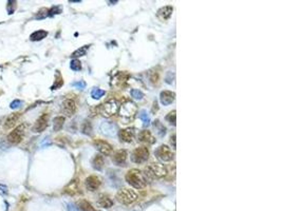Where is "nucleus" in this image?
Listing matches in <instances>:
<instances>
[{"label":"nucleus","mask_w":282,"mask_h":211,"mask_svg":"<svg viewBox=\"0 0 282 211\" xmlns=\"http://www.w3.org/2000/svg\"><path fill=\"white\" fill-rule=\"evenodd\" d=\"M48 123H49V114L44 113L41 116L38 117V119L36 120V123L34 124L33 126V132L35 133H40L44 130V129L48 127Z\"/></svg>","instance_id":"9"},{"label":"nucleus","mask_w":282,"mask_h":211,"mask_svg":"<svg viewBox=\"0 0 282 211\" xmlns=\"http://www.w3.org/2000/svg\"><path fill=\"white\" fill-rule=\"evenodd\" d=\"M126 181L135 189H143L148 184V177L138 169H132L128 171L126 174Z\"/></svg>","instance_id":"1"},{"label":"nucleus","mask_w":282,"mask_h":211,"mask_svg":"<svg viewBox=\"0 0 282 211\" xmlns=\"http://www.w3.org/2000/svg\"><path fill=\"white\" fill-rule=\"evenodd\" d=\"M0 192L2 194H7V188L3 185H0Z\"/></svg>","instance_id":"37"},{"label":"nucleus","mask_w":282,"mask_h":211,"mask_svg":"<svg viewBox=\"0 0 282 211\" xmlns=\"http://www.w3.org/2000/svg\"><path fill=\"white\" fill-rule=\"evenodd\" d=\"M171 144H173L172 145V147H173V149H176V134H173V135L171 136Z\"/></svg>","instance_id":"38"},{"label":"nucleus","mask_w":282,"mask_h":211,"mask_svg":"<svg viewBox=\"0 0 282 211\" xmlns=\"http://www.w3.org/2000/svg\"><path fill=\"white\" fill-rule=\"evenodd\" d=\"M98 204L103 208H110L113 206V201L106 194H101L98 199Z\"/></svg>","instance_id":"21"},{"label":"nucleus","mask_w":282,"mask_h":211,"mask_svg":"<svg viewBox=\"0 0 282 211\" xmlns=\"http://www.w3.org/2000/svg\"><path fill=\"white\" fill-rule=\"evenodd\" d=\"M127 157H128L127 151L118 150L113 155V162L117 166H125L126 162H127Z\"/></svg>","instance_id":"16"},{"label":"nucleus","mask_w":282,"mask_h":211,"mask_svg":"<svg viewBox=\"0 0 282 211\" xmlns=\"http://www.w3.org/2000/svg\"><path fill=\"white\" fill-rule=\"evenodd\" d=\"M63 123H65V117L63 116H57L54 118L53 120V130L55 132L60 131L61 128L63 126Z\"/></svg>","instance_id":"25"},{"label":"nucleus","mask_w":282,"mask_h":211,"mask_svg":"<svg viewBox=\"0 0 282 211\" xmlns=\"http://www.w3.org/2000/svg\"><path fill=\"white\" fill-rule=\"evenodd\" d=\"M116 199L123 205H131L138 199V193L134 190L123 188L116 193Z\"/></svg>","instance_id":"2"},{"label":"nucleus","mask_w":282,"mask_h":211,"mask_svg":"<svg viewBox=\"0 0 282 211\" xmlns=\"http://www.w3.org/2000/svg\"><path fill=\"white\" fill-rule=\"evenodd\" d=\"M82 133L87 134V135H91L92 134V126L89 121H85L84 125H82Z\"/></svg>","instance_id":"30"},{"label":"nucleus","mask_w":282,"mask_h":211,"mask_svg":"<svg viewBox=\"0 0 282 211\" xmlns=\"http://www.w3.org/2000/svg\"><path fill=\"white\" fill-rule=\"evenodd\" d=\"M133 137H134V133L131 129H125L120 132V138L125 143H131L133 141Z\"/></svg>","instance_id":"19"},{"label":"nucleus","mask_w":282,"mask_h":211,"mask_svg":"<svg viewBox=\"0 0 282 211\" xmlns=\"http://www.w3.org/2000/svg\"><path fill=\"white\" fill-rule=\"evenodd\" d=\"M73 87H76V88H78V89H85L86 83H85V81H82V80H79V81H77V83H73Z\"/></svg>","instance_id":"35"},{"label":"nucleus","mask_w":282,"mask_h":211,"mask_svg":"<svg viewBox=\"0 0 282 211\" xmlns=\"http://www.w3.org/2000/svg\"><path fill=\"white\" fill-rule=\"evenodd\" d=\"M159 79H160L159 73L153 72V71H150V72H149V80H150V83H151L153 86H155V85H157V83H159Z\"/></svg>","instance_id":"28"},{"label":"nucleus","mask_w":282,"mask_h":211,"mask_svg":"<svg viewBox=\"0 0 282 211\" xmlns=\"http://www.w3.org/2000/svg\"><path fill=\"white\" fill-rule=\"evenodd\" d=\"M67 209H68L69 211H79V210H78V208H77L76 206H75L74 204H68Z\"/></svg>","instance_id":"36"},{"label":"nucleus","mask_w":282,"mask_h":211,"mask_svg":"<svg viewBox=\"0 0 282 211\" xmlns=\"http://www.w3.org/2000/svg\"><path fill=\"white\" fill-rule=\"evenodd\" d=\"M47 36H48V32L44 31V30H38V31L32 33L31 36H30V39L33 40V41H38V40L46 38Z\"/></svg>","instance_id":"22"},{"label":"nucleus","mask_w":282,"mask_h":211,"mask_svg":"<svg viewBox=\"0 0 282 211\" xmlns=\"http://www.w3.org/2000/svg\"><path fill=\"white\" fill-rule=\"evenodd\" d=\"M104 95H105V91L101 90V89H98V88L94 89V90L91 92V96H92V98H94V99H99V98L103 97Z\"/></svg>","instance_id":"29"},{"label":"nucleus","mask_w":282,"mask_h":211,"mask_svg":"<svg viewBox=\"0 0 282 211\" xmlns=\"http://www.w3.org/2000/svg\"><path fill=\"white\" fill-rule=\"evenodd\" d=\"M174 99H176V94L171 91H163L160 95V100H161L162 104H164V106L172 104Z\"/></svg>","instance_id":"15"},{"label":"nucleus","mask_w":282,"mask_h":211,"mask_svg":"<svg viewBox=\"0 0 282 211\" xmlns=\"http://www.w3.org/2000/svg\"><path fill=\"white\" fill-rule=\"evenodd\" d=\"M149 157V151L146 147H138L134 149L131 155V160L135 164H143Z\"/></svg>","instance_id":"7"},{"label":"nucleus","mask_w":282,"mask_h":211,"mask_svg":"<svg viewBox=\"0 0 282 211\" xmlns=\"http://www.w3.org/2000/svg\"><path fill=\"white\" fill-rule=\"evenodd\" d=\"M24 131H26V125H20L17 128H15L7 136V141H10L13 145H17L22 141L24 135Z\"/></svg>","instance_id":"8"},{"label":"nucleus","mask_w":282,"mask_h":211,"mask_svg":"<svg viewBox=\"0 0 282 211\" xmlns=\"http://www.w3.org/2000/svg\"><path fill=\"white\" fill-rule=\"evenodd\" d=\"M88 49H89V46H82V48L77 49L75 52H73L72 57H80V56L86 55Z\"/></svg>","instance_id":"26"},{"label":"nucleus","mask_w":282,"mask_h":211,"mask_svg":"<svg viewBox=\"0 0 282 211\" xmlns=\"http://www.w3.org/2000/svg\"><path fill=\"white\" fill-rule=\"evenodd\" d=\"M145 174L150 178H162L167 174V169L161 164H149L145 168Z\"/></svg>","instance_id":"3"},{"label":"nucleus","mask_w":282,"mask_h":211,"mask_svg":"<svg viewBox=\"0 0 282 211\" xmlns=\"http://www.w3.org/2000/svg\"><path fill=\"white\" fill-rule=\"evenodd\" d=\"M70 68L73 71H79L82 69V62L78 59H73L70 63Z\"/></svg>","instance_id":"31"},{"label":"nucleus","mask_w":282,"mask_h":211,"mask_svg":"<svg viewBox=\"0 0 282 211\" xmlns=\"http://www.w3.org/2000/svg\"><path fill=\"white\" fill-rule=\"evenodd\" d=\"M101 130L106 135L113 136L116 133V126L113 123H103L101 126Z\"/></svg>","instance_id":"17"},{"label":"nucleus","mask_w":282,"mask_h":211,"mask_svg":"<svg viewBox=\"0 0 282 211\" xmlns=\"http://www.w3.org/2000/svg\"><path fill=\"white\" fill-rule=\"evenodd\" d=\"M101 178L95 175H91L86 180V187L89 191H96L101 186Z\"/></svg>","instance_id":"12"},{"label":"nucleus","mask_w":282,"mask_h":211,"mask_svg":"<svg viewBox=\"0 0 282 211\" xmlns=\"http://www.w3.org/2000/svg\"><path fill=\"white\" fill-rule=\"evenodd\" d=\"M76 104L73 99H65L63 102V111L67 116L71 117L76 112Z\"/></svg>","instance_id":"11"},{"label":"nucleus","mask_w":282,"mask_h":211,"mask_svg":"<svg viewBox=\"0 0 282 211\" xmlns=\"http://www.w3.org/2000/svg\"><path fill=\"white\" fill-rule=\"evenodd\" d=\"M78 190H79V187H78V182H77V181H73V182H71L70 184H69L67 187H66L65 191L67 192V193H69V194H75V193H77Z\"/></svg>","instance_id":"24"},{"label":"nucleus","mask_w":282,"mask_h":211,"mask_svg":"<svg viewBox=\"0 0 282 211\" xmlns=\"http://www.w3.org/2000/svg\"><path fill=\"white\" fill-rule=\"evenodd\" d=\"M120 108V104L116 99H110L105 102L101 108V113L104 117H111L116 114Z\"/></svg>","instance_id":"5"},{"label":"nucleus","mask_w":282,"mask_h":211,"mask_svg":"<svg viewBox=\"0 0 282 211\" xmlns=\"http://www.w3.org/2000/svg\"><path fill=\"white\" fill-rule=\"evenodd\" d=\"M172 12H173V7H172L171 5H166V7H161V9L157 11V16L160 20H162V21H166L167 19L170 18Z\"/></svg>","instance_id":"14"},{"label":"nucleus","mask_w":282,"mask_h":211,"mask_svg":"<svg viewBox=\"0 0 282 211\" xmlns=\"http://www.w3.org/2000/svg\"><path fill=\"white\" fill-rule=\"evenodd\" d=\"M166 119H167V121H168L169 124H171V125H173V126H176V111H172V112H170L168 115L166 116Z\"/></svg>","instance_id":"33"},{"label":"nucleus","mask_w":282,"mask_h":211,"mask_svg":"<svg viewBox=\"0 0 282 211\" xmlns=\"http://www.w3.org/2000/svg\"><path fill=\"white\" fill-rule=\"evenodd\" d=\"M140 118L143 120V124H144V126H149L150 117H149V115H148V113H147V111H146V110H142V111L140 112Z\"/></svg>","instance_id":"27"},{"label":"nucleus","mask_w":282,"mask_h":211,"mask_svg":"<svg viewBox=\"0 0 282 211\" xmlns=\"http://www.w3.org/2000/svg\"><path fill=\"white\" fill-rule=\"evenodd\" d=\"M138 141L143 144H147V145H152V144L155 143V138L154 136L152 135V133L148 130H144V131H141L138 133Z\"/></svg>","instance_id":"13"},{"label":"nucleus","mask_w":282,"mask_h":211,"mask_svg":"<svg viewBox=\"0 0 282 211\" xmlns=\"http://www.w3.org/2000/svg\"><path fill=\"white\" fill-rule=\"evenodd\" d=\"M136 113V106L131 102H126L120 109V115L124 119H132Z\"/></svg>","instance_id":"6"},{"label":"nucleus","mask_w":282,"mask_h":211,"mask_svg":"<svg viewBox=\"0 0 282 211\" xmlns=\"http://www.w3.org/2000/svg\"><path fill=\"white\" fill-rule=\"evenodd\" d=\"M131 96L135 99H142L144 97V93L142 91L138 90V89H133V90H131Z\"/></svg>","instance_id":"32"},{"label":"nucleus","mask_w":282,"mask_h":211,"mask_svg":"<svg viewBox=\"0 0 282 211\" xmlns=\"http://www.w3.org/2000/svg\"><path fill=\"white\" fill-rule=\"evenodd\" d=\"M76 207H77L78 210L80 211H96L95 208L90 204L89 202L86 201V199H79V201L76 203Z\"/></svg>","instance_id":"20"},{"label":"nucleus","mask_w":282,"mask_h":211,"mask_svg":"<svg viewBox=\"0 0 282 211\" xmlns=\"http://www.w3.org/2000/svg\"><path fill=\"white\" fill-rule=\"evenodd\" d=\"M19 117H20L19 113H13V114H11L10 116L7 117L4 121V125H3L5 130H9V129L15 127V125L17 124V121H18Z\"/></svg>","instance_id":"18"},{"label":"nucleus","mask_w":282,"mask_h":211,"mask_svg":"<svg viewBox=\"0 0 282 211\" xmlns=\"http://www.w3.org/2000/svg\"><path fill=\"white\" fill-rule=\"evenodd\" d=\"M92 165H93V168L96 170H101L103 167H104V157L99 154L94 156V158L92 160Z\"/></svg>","instance_id":"23"},{"label":"nucleus","mask_w":282,"mask_h":211,"mask_svg":"<svg viewBox=\"0 0 282 211\" xmlns=\"http://www.w3.org/2000/svg\"><path fill=\"white\" fill-rule=\"evenodd\" d=\"M154 155L157 156V158L163 163H168L171 162L173 160V152L167 145H161L159 148H157L154 152Z\"/></svg>","instance_id":"4"},{"label":"nucleus","mask_w":282,"mask_h":211,"mask_svg":"<svg viewBox=\"0 0 282 211\" xmlns=\"http://www.w3.org/2000/svg\"><path fill=\"white\" fill-rule=\"evenodd\" d=\"M22 104V102L20 99H15L14 102H11V104H10V108L11 109H17V108H20V106Z\"/></svg>","instance_id":"34"},{"label":"nucleus","mask_w":282,"mask_h":211,"mask_svg":"<svg viewBox=\"0 0 282 211\" xmlns=\"http://www.w3.org/2000/svg\"><path fill=\"white\" fill-rule=\"evenodd\" d=\"M94 146L103 155H111V153H112V146L105 141L96 139L94 141Z\"/></svg>","instance_id":"10"}]
</instances>
